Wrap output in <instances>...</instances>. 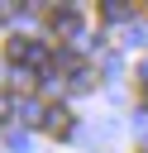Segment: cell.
I'll return each mask as SVG.
<instances>
[{
    "mask_svg": "<svg viewBox=\"0 0 148 153\" xmlns=\"http://www.w3.org/2000/svg\"><path fill=\"white\" fill-rule=\"evenodd\" d=\"M5 57H10L14 67H33V62L48 57V48H43L38 38H29V33H14V38H5Z\"/></svg>",
    "mask_w": 148,
    "mask_h": 153,
    "instance_id": "cell-1",
    "label": "cell"
},
{
    "mask_svg": "<svg viewBox=\"0 0 148 153\" xmlns=\"http://www.w3.org/2000/svg\"><path fill=\"white\" fill-rule=\"evenodd\" d=\"M43 129H48L53 139H67V134H72V110H67V105H48V110H43Z\"/></svg>",
    "mask_w": 148,
    "mask_h": 153,
    "instance_id": "cell-3",
    "label": "cell"
},
{
    "mask_svg": "<svg viewBox=\"0 0 148 153\" xmlns=\"http://www.w3.org/2000/svg\"><path fill=\"white\" fill-rule=\"evenodd\" d=\"M0 19H5V5H0Z\"/></svg>",
    "mask_w": 148,
    "mask_h": 153,
    "instance_id": "cell-5",
    "label": "cell"
},
{
    "mask_svg": "<svg viewBox=\"0 0 148 153\" xmlns=\"http://www.w3.org/2000/svg\"><path fill=\"white\" fill-rule=\"evenodd\" d=\"M10 115H19V105H14V96H10V91H0V124H5Z\"/></svg>",
    "mask_w": 148,
    "mask_h": 153,
    "instance_id": "cell-4",
    "label": "cell"
},
{
    "mask_svg": "<svg viewBox=\"0 0 148 153\" xmlns=\"http://www.w3.org/2000/svg\"><path fill=\"white\" fill-rule=\"evenodd\" d=\"M48 29L62 33V38H76V33H81V14H76L72 5H53V10H48Z\"/></svg>",
    "mask_w": 148,
    "mask_h": 153,
    "instance_id": "cell-2",
    "label": "cell"
}]
</instances>
